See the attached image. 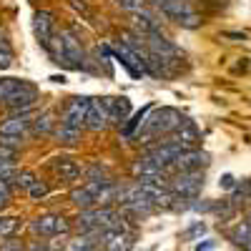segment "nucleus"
<instances>
[{
	"label": "nucleus",
	"instance_id": "27",
	"mask_svg": "<svg viewBox=\"0 0 251 251\" xmlns=\"http://www.w3.org/2000/svg\"><path fill=\"white\" fill-rule=\"evenodd\" d=\"M33 183H35V176H33L30 171H23V174L15 176V186H18V188H25V191H30Z\"/></svg>",
	"mask_w": 251,
	"mask_h": 251
},
{
	"label": "nucleus",
	"instance_id": "36",
	"mask_svg": "<svg viewBox=\"0 0 251 251\" xmlns=\"http://www.w3.org/2000/svg\"><path fill=\"white\" fill-rule=\"evenodd\" d=\"M221 186H224V188H231V186H234V176H224V178H221Z\"/></svg>",
	"mask_w": 251,
	"mask_h": 251
},
{
	"label": "nucleus",
	"instance_id": "1",
	"mask_svg": "<svg viewBox=\"0 0 251 251\" xmlns=\"http://www.w3.org/2000/svg\"><path fill=\"white\" fill-rule=\"evenodd\" d=\"M183 121V116L176 108H158L153 111L149 118L143 121V136H161V133H174L178 128V123Z\"/></svg>",
	"mask_w": 251,
	"mask_h": 251
},
{
	"label": "nucleus",
	"instance_id": "40",
	"mask_svg": "<svg viewBox=\"0 0 251 251\" xmlns=\"http://www.w3.org/2000/svg\"><path fill=\"white\" fill-rule=\"evenodd\" d=\"M83 251H93V249H83Z\"/></svg>",
	"mask_w": 251,
	"mask_h": 251
},
{
	"label": "nucleus",
	"instance_id": "12",
	"mask_svg": "<svg viewBox=\"0 0 251 251\" xmlns=\"http://www.w3.org/2000/svg\"><path fill=\"white\" fill-rule=\"evenodd\" d=\"M183 151H186V149H183L181 143H176V141H163L161 146H156V149L149 151V156H151L158 166H163V169H166V166H174L176 158H178Z\"/></svg>",
	"mask_w": 251,
	"mask_h": 251
},
{
	"label": "nucleus",
	"instance_id": "7",
	"mask_svg": "<svg viewBox=\"0 0 251 251\" xmlns=\"http://www.w3.org/2000/svg\"><path fill=\"white\" fill-rule=\"evenodd\" d=\"M86 113H88V98L75 96V98L68 100L66 111H63L60 126H68V128H78V131H80V126L86 123Z\"/></svg>",
	"mask_w": 251,
	"mask_h": 251
},
{
	"label": "nucleus",
	"instance_id": "28",
	"mask_svg": "<svg viewBox=\"0 0 251 251\" xmlns=\"http://www.w3.org/2000/svg\"><path fill=\"white\" fill-rule=\"evenodd\" d=\"M203 231H206V226H203V224L199 221V224H194V226H188V228H186V231L181 234V239H186V241H191V239H196V236H201Z\"/></svg>",
	"mask_w": 251,
	"mask_h": 251
},
{
	"label": "nucleus",
	"instance_id": "39",
	"mask_svg": "<svg viewBox=\"0 0 251 251\" xmlns=\"http://www.w3.org/2000/svg\"><path fill=\"white\" fill-rule=\"evenodd\" d=\"M151 3H153V5H156V8H161V5H163V3H166V0H151Z\"/></svg>",
	"mask_w": 251,
	"mask_h": 251
},
{
	"label": "nucleus",
	"instance_id": "9",
	"mask_svg": "<svg viewBox=\"0 0 251 251\" xmlns=\"http://www.w3.org/2000/svg\"><path fill=\"white\" fill-rule=\"evenodd\" d=\"M33 234H40V236H55V234H66L68 231V221L63 216H55V214H46L30 224Z\"/></svg>",
	"mask_w": 251,
	"mask_h": 251
},
{
	"label": "nucleus",
	"instance_id": "2",
	"mask_svg": "<svg viewBox=\"0 0 251 251\" xmlns=\"http://www.w3.org/2000/svg\"><path fill=\"white\" fill-rule=\"evenodd\" d=\"M55 55L63 58V60H68L73 68H88L86 50H83L80 40H78L71 30H63V33L58 35V50H55Z\"/></svg>",
	"mask_w": 251,
	"mask_h": 251
},
{
	"label": "nucleus",
	"instance_id": "32",
	"mask_svg": "<svg viewBox=\"0 0 251 251\" xmlns=\"http://www.w3.org/2000/svg\"><path fill=\"white\" fill-rule=\"evenodd\" d=\"M8 201H10V188H8L5 181H0V208H3Z\"/></svg>",
	"mask_w": 251,
	"mask_h": 251
},
{
	"label": "nucleus",
	"instance_id": "23",
	"mask_svg": "<svg viewBox=\"0 0 251 251\" xmlns=\"http://www.w3.org/2000/svg\"><path fill=\"white\" fill-rule=\"evenodd\" d=\"M55 136H58V141H60L63 146H75L78 138H80V131H78V128H68V126H60Z\"/></svg>",
	"mask_w": 251,
	"mask_h": 251
},
{
	"label": "nucleus",
	"instance_id": "10",
	"mask_svg": "<svg viewBox=\"0 0 251 251\" xmlns=\"http://www.w3.org/2000/svg\"><path fill=\"white\" fill-rule=\"evenodd\" d=\"M143 40H146V48H149L153 55L163 58V60H169V58H176V55H178V48H176L166 35H161V30L143 35Z\"/></svg>",
	"mask_w": 251,
	"mask_h": 251
},
{
	"label": "nucleus",
	"instance_id": "38",
	"mask_svg": "<svg viewBox=\"0 0 251 251\" xmlns=\"http://www.w3.org/2000/svg\"><path fill=\"white\" fill-rule=\"evenodd\" d=\"M206 249H214V241H206V244H199L196 251H206Z\"/></svg>",
	"mask_w": 251,
	"mask_h": 251
},
{
	"label": "nucleus",
	"instance_id": "21",
	"mask_svg": "<svg viewBox=\"0 0 251 251\" xmlns=\"http://www.w3.org/2000/svg\"><path fill=\"white\" fill-rule=\"evenodd\" d=\"M71 201H73L78 208H83V211H86V208H93L96 196L88 191L86 186H83V188H73V191H71Z\"/></svg>",
	"mask_w": 251,
	"mask_h": 251
},
{
	"label": "nucleus",
	"instance_id": "17",
	"mask_svg": "<svg viewBox=\"0 0 251 251\" xmlns=\"http://www.w3.org/2000/svg\"><path fill=\"white\" fill-rule=\"evenodd\" d=\"M103 241L108 251H131L133 246V236L128 231H103Z\"/></svg>",
	"mask_w": 251,
	"mask_h": 251
},
{
	"label": "nucleus",
	"instance_id": "8",
	"mask_svg": "<svg viewBox=\"0 0 251 251\" xmlns=\"http://www.w3.org/2000/svg\"><path fill=\"white\" fill-rule=\"evenodd\" d=\"M86 126L91 131H103L108 126V98H88Z\"/></svg>",
	"mask_w": 251,
	"mask_h": 251
},
{
	"label": "nucleus",
	"instance_id": "19",
	"mask_svg": "<svg viewBox=\"0 0 251 251\" xmlns=\"http://www.w3.org/2000/svg\"><path fill=\"white\" fill-rule=\"evenodd\" d=\"M53 169H55V174H58L63 181H75V178L80 176V166H78L73 158H55Z\"/></svg>",
	"mask_w": 251,
	"mask_h": 251
},
{
	"label": "nucleus",
	"instance_id": "5",
	"mask_svg": "<svg viewBox=\"0 0 251 251\" xmlns=\"http://www.w3.org/2000/svg\"><path fill=\"white\" fill-rule=\"evenodd\" d=\"M203 188V174L201 171H181V176L171 183V191L183 199H196Z\"/></svg>",
	"mask_w": 251,
	"mask_h": 251
},
{
	"label": "nucleus",
	"instance_id": "22",
	"mask_svg": "<svg viewBox=\"0 0 251 251\" xmlns=\"http://www.w3.org/2000/svg\"><path fill=\"white\" fill-rule=\"evenodd\" d=\"M151 108H153L151 103H149V106H143V108H141V111H138V113H136V116H133V118L128 121V123L123 126V133H126V136H131V133H133V131L138 128V126H141V123L146 121V116L151 113Z\"/></svg>",
	"mask_w": 251,
	"mask_h": 251
},
{
	"label": "nucleus",
	"instance_id": "16",
	"mask_svg": "<svg viewBox=\"0 0 251 251\" xmlns=\"http://www.w3.org/2000/svg\"><path fill=\"white\" fill-rule=\"evenodd\" d=\"M131 113V100L128 98H108V123L121 126Z\"/></svg>",
	"mask_w": 251,
	"mask_h": 251
},
{
	"label": "nucleus",
	"instance_id": "6",
	"mask_svg": "<svg viewBox=\"0 0 251 251\" xmlns=\"http://www.w3.org/2000/svg\"><path fill=\"white\" fill-rule=\"evenodd\" d=\"M38 100V88L33 86V83H25V80H20V86L5 98V106L13 108V111H28L33 103Z\"/></svg>",
	"mask_w": 251,
	"mask_h": 251
},
{
	"label": "nucleus",
	"instance_id": "25",
	"mask_svg": "<svg viewBox=\"0 0 251 251\" xmlns=\"http://www.w3.org/2000/svg\"><path fill=\"white\" fill-rule=\"evenodd\" d=\"M116 3L123 8V10H128V13H143L146 10V0H116Z\"/></svg>",
	"mask_w": 251,
	"mask_h": 251
},
{
	"label": "nucleus",
	"instance_id": "37",
	"mask_svg": "<svg viewBox=\"0 0 251 251\" xmlns=\"http://www.w3.org/2000/svg\"><path fill=\"white\" fill-rule=\"evenodd\" d=\"M224 38H234V40H246L244 33H224Z\"/></svg>",
	"mask_w": 251,
	"mask_h": 251
},
{
	"label": "nucleus",
	"instance_id": "26",
	"mask_svg": "<svg viewBox=\"0 0 251 251\" xmlns=\"http://www.w3.org/2000/svg\"><path fill=\"white\" fill-rule=\"evenodd\" d=\"M53 128V116L50 113H43L40 118H35V133H48Z\"/></svg>",
	"mask_w": 251,
	"mask_h": 251
},
{
	"label": "nucleus",
	"instance_id": "30",
	"mask_svg": "<svg viewBox=\"0 0 251 251\" xmlns=\"http://www.w3.org/2000/svg\"><path fill=\"white\" fill-rule=\"evenodd\" d=\"M83 249H93V244H91V239H75V241H71L68 244V251H83Z\"/></svg>",
	"mask_w": 251,
	"mask_h": 251
},
{
	"label": "nucleus",
	"instance_id": "4",
	"mask_svg": "<svg viewBox=\"0 0 251 251\" xmlns=\"http://www.w3.org/2000/svg\"><path fill=\"white\" fill-rule=\"evenodd\" d=\"M161 13L166 15V18H171V20H176L178 25H183V28H199L201 25V18L188 8L183 0H166V3L161 5Z\"/></svg>",
	"mask_w": 251,
	"mask_h": 251
},
{
	"label": "nucleus",
	"instance_id": "13",
	"mask_svg": "<svg viewBox=\"0 0 251 251\" xmlns=\"http://www.w3.org/2000/svg\"><path fill=\"white\" fill-rule=\"evenodd\" d=\"M176 169L178 171H201L203 166H208V153L199 151V149H186L178 158H176Z\"/></svg>",
	"mask_w": 251,
	"mask_h": 251
},
{
	"label": "nucleus",
	"instance_id": "31",
	"mask_svg": "<svg viewBox=\"0 0 251 251\" xmlns=\"http://www.w3.org/2000/svg\"><path fill=\"white\" fill-rule=\"evenodd\" d=\"M28 194H30L33 199H43V196L48 194V186H46V183H40V181H35V183H33V188H30Z\"/></svg>",
	"mask_w": 251,
	"mask_h": 251
},
{
	"label": "nucleus",
	"instance_id": "35",
	"mask_svg": "<svg viewBox=\"0 0 251 251\" xmlns=\"http://www.w3.org/2000/svg\"><path fill=\"white\" fill-rule=\"evenodd\" d=\"M71 5H73V8L78 10V13H83L86 18H91V10H88V5L83 3V0H71Z\"/></svg>",
	"mask_w": 251,
	"mask_h": 251
},
{
	"label": "nucleus",
	"instance_id": "41",
	"mask_svg": "<svg viewBox=\"0 0 251 251\" xmlns=\"http://www.w3.org/2000/svg\"><path fill=\"white\" fill-rule=\"evenodd\" d=\"M249 219H251V216H249Z\"/></svg>",
	"mask_w": 251,
	"mask_h": 251
},
{
	"label": "nucleus",
	"instance_id": "20",
	"mask_svg": "<svg viewBox=\"0 0 251 251\" xmlns=\"http://www.w3.org/2000/svg\"><path fill=\"white\" fill-rule=\"evenodd\" d=\"M236 246H241L244 251H251V221H241L231 228V234H228Z\"/></svg>",
	"mask_w": 251,
	"mask_h": 251
},
{
	"label": "nucleus",
	"instance_id": "29",
	"mask_svg": "<svg viewBox=\"0 0 251 251\" xmlns=\"http://www.w3.org/2000/svg\"><path fill=\"white\" fill-rule=\"evenodd\" d=\"M15 176V169H13V161H5L0 158V181H8Z\"/></svg>",
	"mask_w": 251,
	"mask_h": 251
},
{
	"label": "nucleus",
	"instance_id": "18",
	"mask_svg": "<svg viewBox=\"0 0 251 251\" xmlns=\"http://www.w3.org/2000/svg\"><path fill=\"white\" fill-rule=\"evenodd\" d=\"M133 174L138 178H163V166H158L151 156H146L133 163Z\"/></svg>",
	"mask_w": 251,
	"mask_h": 251
},
{
	"label": "nucleus",
	"instance_id": "15",
	"mask_svg": "<svg viewBox=\"0 0 251 251\" xmlns=\"http://www.w3.org/2000/svg\"><path fill=\"white\" fill-rule=\"evenodd\" d=\"M28 126H30V118L25 113H18L8 121L0 123V136H10V138H23V133L28 131Z\"/></svg>",
	"mask_w": 251,
	"mask_h": 251
},
{
	"label": "nucleus",
	"instance_id": "14",
	"mask_svg": "<svg viewBox=\"0 0 251 251\" xmlns=\"http://www.w3.org/2000/svg\"><path fill=\"white\" fill-rule=\"evenodd\" d=\"M199 128L188 121V118H183L181 123H178V128L174 131V138L171 141H176V143H181L183 149H196V143H199Z\"/></svg>",
	"mask_w": 251,
	"mask_h": 251
},
{
	"label": "nucleus",
	"instance_id": "11",
	"mask_svg": "<svg viewBox=\"0 0 251 251\" xmlns=\"http://www.w3.org/2000/svg\"><path fill=\"white\" fill-rule=\"evenodd\" d=\"M33 33L38 38V43L43 48H50V40H53V13L48 10H38L33 15Z\"/></svg>",
	"mask_w": 251,
	"mask_h": 251
},
{
	"label": "nucleus",
	"instance_id": "33",
	"mask_svg": "<svg viewBox=\"0 0 251 251\" xmlns=\"http://www.w3.org/2000/svg\"><path fill=\"white\" fill-rule=\"evenodd\" d=\"M13 156H15V146H5V143H0V158L13 161Z\"/></svg>",
	"mask_w": 251,
	"mask_h": 251
},
{
	"label": "nucleus",
	"instance_id": "24",
	"mask_svg": "<svg viewBox=\"0 0 251 251\" xmlns=\"http://www.w3.org/2000/svg\"><path fill=\"white\" fill-rule=\"evenodd\" d=\"M18 219H13V216H3L0 219V239H10L15 231H18Z\"/></svg>",
	"mask_w": 251,
	"mask_h": 251
},
{
	"label": "nucleus",
	"instance_id": "3",
	"mask_svg": "<svg viewBox=\"0 0 251 251\" xmlns=\"http://www.w3.org/2000/svg\"><path fill=\"white\" fill-rule=\"evenodd\" d=\"M111 50H113V55L118 58V63L128 71L133 78H141V75H146V68H149V63H146L136 50H131L128 46L123 43V40H116V43L111 46Z\"/></svg>",
	"mask_w": 251,
	"mask_h": 251
},
{
	"label": "nucleus",
	"instance_id": "34",
	"mask_svg": "<svg viewBox=\"0 0 251 251\" xmlns=\"http://www.w3.org/2000/svg\"><path fill=\"white\" fill-rule=\"evenodd\" d=\"M0 249H3V251H20V244H15V239L10 236V239L0 241Z\"/></svg>",
	"mask_w": 251,
	"mask_h": 251
}]
</instances>
